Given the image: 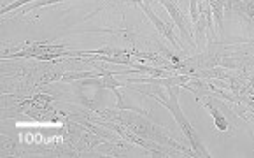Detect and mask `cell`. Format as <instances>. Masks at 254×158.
<instances>
[{
    "mask_svg": "<svg viewBox=\"0 0 254 158\" xmlns=\"http://www.w3.org/2000/svg\"><path fill=\"white\" fill-rule=\"evenodd\" d=\"M156 2H160L161 5H163L165 9H167V12L170 14V18L174 19V23L177 25V28H179L181 35H183V39H186L188 44L193 48L194 46V37H193V26H191L190 19L184 16L183 9L179 7V5L176 4V0H156Z\"/></svg>",
    "mask_w": 254,
    "mask_h": 158,
    "instance_id": "7a4b0ae2",
    "label": "cell"
},
{
    "mask_svg": "<svg viewBox=\"0 0 254 158\" xmlns=\"http://www.w3.org/2000/svg\"><path fill=\"white\" fill-rule=\"evenodd\" d=\"M247 4H249V0H226V5H224V7L228 9V11H237V12H244V14H246Z\"/></svg>",
    "mask_w": 254,
    "mask_h": 158,
    "instance_id": "277c9868",
    "label": "cell"
},
{
    "mask_svg": "<svg viewBox=\"0 0 254 158\" xmlns=\"http://www.w3.org/2000/svg\"><path fill=\"white\" fill-rule=\"evenodd\" d=\"M140 9H142L144 12H146V16L151 19V23H153L154 26H156V30L160 32L161 35H163L165 39H167L170 44L174 46V48H181L179 46V42H177V39H176V35H174V30H172V26H168L165 21H161L160 18L156 16V12L151 9V2H144L142 5H140Z\"/></svg>",
    "mask_w": 254,
    "mask_h": 158,
    "instance_id": "3957f363",
    "label": "cell"
},
{
    "mask_svg": "<svg viewBox=\"0 0 254 158\" xmlns=\"http://www.w3.org/2000/svg\"><path fill=\"white\" fill-rule=\"evenodd\" d=\"M58 2H65V0H35V2H32V4L25 9V11H21V14H28V11H35V9L46 7V5L58 4Z\"/></svg>",
    "mask_w": 254,
    "mask_h": 158,
    "instance_id": "5b68a950",
    "label": "cell"
},
{
    "mask_svg": "<svg viewBox=\"0 0 254 158\" xmlns=\"http://www.w3.org/2000/svg\"><path fill=\"white\" fill-rule=\"evenodd\" d=\"M32 2H35V0H16V2H12V4L5 5V7H2V14H9V12L14 11V9H19L21 5L32 4Z\"/></svg>",
    "mask_w": 254,
    "mask_h": 158,
    "instance_id": "8992f818",
    "label": "cell"
},
{
    "mask_svg": "<svg viewBox=\"0 0 254 158\" xmlns=\"http://www.w3.org/2000/svg\"><path fill=\"white\" fill-rule=\"evenodd\" d=\"M120 2H123V0H120Z\"/></svg>",
    "mask_w": 254,
    "mask_h": 158,
    "instance_id": "52a82bcc",
    "label": "cell"
},
{
    "mask_svg": "<svg viewBox=\"0 0 254 158\" xmlns=\"http://www.w3.org/2000/svg\"><path fill=\"white\" fill-rule=\"evenodd\" d=\"M179 91H181V86H170V88H167V95H165L163 91H160V90L154 91V93H149V91H144V93L149 95V97H153V98H156L160 104H163L165 107L172 113V116L176 118L177 125H179V128L183 130L184 137L190 141L191 150L196 153V157H210L209 151H207V148L203 146L202 139H200L198 132L191 127V123L188 121V118L184 116L183 109H181L179 98H177V97H179Z\"/></svg>",
    "mask_w": 254,
    "mask_h": 158,
    "instance_id": "6da1fadb",
    "label": "cell"
}]
</instances>
